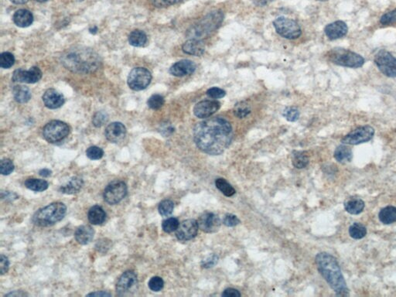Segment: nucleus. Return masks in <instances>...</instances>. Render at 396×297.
Here are the masks:
<instances>
[{"label":"nucleus","instance_id":"obj_1","mask_svg":"<svg viewBox=\"0 0 396 297\" xmlns=\"http://www.w3.org/2000/svg\"><path fill=\"white\" fill-rule=\"evenodd\" d=\"M233 138L232 125L222 117L207 118L193 129V141L202 152L218 156L229 147Z\"/></svg>","mask_w":396,"mask_h":297},{"label":"nucleus","instance_id":"obj_2","mask_svg":"<svg viewBox=\"0 0 396 297\" xmlns=\"http://www.w3.org/2000/svg\"><path fill=\"white\" fill-rule=\"evenodd\" d=\"M62 62L69 71L79 74L95 72L102 64L98 53L90 48L83 47L67 50L62 55Z\"/></svg>","mask_w":396,"mask_h":297},{"label":"nucleus","instance_id":"obj_3","mask_svg":"<svg viewBox=\"0 0 396 297\" xmlns=\"http://www.w3.org/2000/svg\"><path fill=\"white\" fill-rule=\"evenodd\" d=\"M318 271L337 296L349 295L348 288L337 259L327 252H320L315 259Z\"/></svg>","mask_w":396,"mask_h":297},{"label":"nucleus","instance_id":"obj_4","mask_svg":"<svg viewBox=\"0 0 396 297\" xmlns=\"http://www.w3.org/2000/svg\"><path fill=\"white\" fill-rule=\"evenodd\" d=\"M224 20V14L221 10H214L205 15L199 21L188 29L187 35L190 39L202 40L211 36L221 27Z\"/></svg>","mask_w":396,"mask_h":297},{"label":"nucleus","instance_id":"obj_5","mask_svg":"<svg viewBox=\"0 0 396 297\" xmlns=\"http://www.w3.org/2000/svg\"><path fill=\"white\" fill-rule=\"evenodd\" d=\"M67 207L61 202L52 203L36 212L33 222L40 227H48L62 221L65 216Z\"/></svg>","mask_w":396,"mask_h":297},{"label":"nucleus","instance_id":"obj_6","mask_svg":"<svg viewBox=\"0 0 396 297\" xmlns=\"http://www.w3.org/2000/svg\"><path fill=\"white\" fill-rule=\"evenodd\" d=\"M327 57L334 65L350 68H359L364 64V59L360 54L344 48H337L331 50L327 53Z\"/></svg>","mask_w":396,"mask_h":297},{"label":"nucleus","instance_id":"obj_7","mask_svg":"<svg viewBox=\"0 0 396 297\" xmlns=\"http://www.w3.org/2000/svg\"><path fill=\"white\" fill-rule=\"evenodd\" d=\"M70 132V127L65 122L53 120L48 122L43 129V135L50 143H58L67 137Z\"/></svg>","mask_w":396,"mask_h":297},{"label":"nucleus","instance_id":"obj_8","mask_svg":"<svg viewBox=\"0 0 396 297\" xmlns=\"http://www.w3.org/2000/svg\"><path fill=\"white\" fill-rule=\"evenodd\" d=\"M274 27L276 33L280 36L289 40H294L301 36V31L300 25L293 19L280 16L273 21Z\"/></svg>","mask_w":396,"mask_h":297},{"label":"nucleus","instance_id":"obj_9","mask_svg":"<svg viewBox=\"0 0 396 297\" xmlns=\"http://www.w3.org/2000/svg\"><path fill=\"white\" fill-rule=\"evenodd\" d=\"M375 63L379 71L389 78L396 77V57L389 51L381 50L375 57Z\"/></svg>","mask_w":396,"mask_h":297},{"label":"nucleus","instance_id":"obj_10","mask_svg":"<svg viewBox=\"0 0 396 297\" xmlns=\"http://www.w3.org/2000/svg\"><path fill=\"white\" fill-rule=\"evenodd\" d=\"M152 81L150 71L145 67H136L128 74V85L134 91H141L147 88Z\"/></svg>","mask_w":396,"mask_h":297},{"label":"nucleus","instance_id":"obj_11","mask_svg":"<svg viewBox=\"0 0 396 297\" xmlns=\"http://www.w3.org/2000/svg\"><path fill=\"white\" fill-rule=\"evenodd\" d=\"M127 186L123 181H114L104 191V199L109 204H119L127 195Z\"/></svg>","mask_w":396,"mask_h":297},{"label":"nucleus","instance_id":"obj_12","mask_svg":"<svg viewBox=\"0 0 396 297\" xmlns=\"http://www.w3.org/2000/svg\"><path fill=\"white\" fill-rule=\"evenodd\" d=\"M375 135V130L370 126L357 128L345 135L342 139V143L347 145H358L370 141Z\"/></svg>","mask_w":396,"mask_h":297},{"label":"nucleus","instance_id":"obj_13","mask_svg":"<svg viewBox=\"0 0 396 297\" xmlns=\"http://www.w3.org/2000/svg\"><path fill=\"white\" fill-rule=\"evenodd\" d=\"M137 283V276L133 271L125 272L117 282V294L119 296H126L130 294L131 291H133L136 289Z\"/></svg>","mask_w":396,"mask_h":297},{"label":"nucleus","instance_id":"obj_14","mask_svg":"<svg viewBox=\"0 0 396 297\" xmlns=\"http://www.w3.org/2000/svg\"><path fill=\"white\" fill-rule=\"evenodd\" d=\"M42 78V71L38 67H32L29 70L17 69L14 71L12 80L14 82L34 84Z\"/></svg>","mask_w":396,"mask_h":297},{"label":"nucleus","instance_id":"obj_15","mask_svg":"<svg viewBox=\"0 0 396 297\" xmlns=\"http://www.w3.org/2000/svg\"><path fill=\"white\" fill-rule=\"evenodd\" d=\"M197 221L193 219H188L182 221L176 231V237L182 242L191 240L195 238L198 231Z\"/></svg>","mask_w":396,"mask_h":297},{"label":"nucleus","instance_id":"obj_16","mask_svg":"<svg viewBox=\"0 0 396 297\" xmlns=\"http://www.w3.org/2000/svg\"><path fill=\"white\" fill-rule=\"evenodd\" d=\"M221 104L215 100H204L196 104L193 114L198 118H207L215 114L220 109Z\"/></svg>","mask_w":396,"mask_h":297},{"label":"nucleus","instance_id":"obj_17","mask_svg":"<svg viewBox=\"0 0 396 297\" xmlns=\"http://www.w3.org/2000/svg\"><path fill=\"white\" fill-rule=\"evenodd\" d=\"M199 229L205 233L216 232L221 226V220L218 215L211 212L202 214L197 221Z\"/></svg>","mask_w":396,"mask_h":297},{"label":"nucleus","instance_id":"obj_18","mask_svg":"<svg viewBox=\"0 0 396 297\" xmlns=\"http://www.w3.org/2000/svg\"><path fill=\"white\" fill-rule=\"evenodd\" d=\"M127 134V129L121 122H115L109 124L106 128L105 135L106 139L111 143H119L124 139Z\"/></svg>","mask_w":396,"mask_h":297},{"label":"nucleus","instance_id":"obj_19","mask_svg":"<svg viewBox=\"0 0 396 297\" xmlns=\"http://www.w3.org/2000/svg\"><path fill=\"white\" fill-rule=\"evenodd\" d=\"M348 27L344 21L337 20L327 25L324 29L326 36L331 40L342 38L348 33Z\"/></svg>","mask_w":396,"mask_h":297},{"label":"nucleus","instance_id":"obj_20","mask_svg":"<svg viewBox=\"0 0 396 297\" xmlns=\"http://www.w3.org/2000/svg\"><path fill=\"white\" fill-rule=\"evenodd\" d=\"M42 99L45 106L50 109H59L65 101L63 95L53 88L47 90Z\"/></svg>","mask_w":396,"mask_h":297},{"label":"nucleus","instance_id":"obj_21","mask_svg":"<svg viewBox=\"0 0 396 297\" xmlns=\"http://www.w3.org/2000/svg\"><path fill=\"white\" fill-rule=\"evenodd\" d=\"M196 70V65L189 60H182L174 64L170 68V73L176 77H184L193 74Z\"/></svg>","mask_w":396,"mask_h":297},{"label":"nucleus","instance_id":"obj_22","mask_svg":"<svg viewBox=\"0 0 396 297\" xmlns=\"http://www.w3.org/2000/svg\"><path fill=\"white\" fill-rule=\"evenodd\" d=\"M182 50L187 54L200 57L205 53V45L202 40L189 39L184 43Z\"/></svg>","mask_w":396,"mask_h":297},{"label":"nucleus","instance_id":"obj_23","mask_svg":"<svg viewBox=\"0 0 396 297\" xmlns=\"http://www.w3.org/2000/svg\"><path fill=\"white\" fill-rule=\"evenodd\" d=\"M95 231L89 225L79 227L75 231V239L79 244L87 245L92 242L94 238Z\"/></svg>","mask_w":396,"mask_h":297},{"label":"nucleus","instance_id":"obj_24","mask_svg":"<svg viewBox=\"0 0 396 297\" xmlns=\"http://www.w3.org/2000/svg\"><path fill=\"white\" fill-rule=\"evenodd\" d=\"M14 23L19 27H28L31 26L33 22V16L31 11L27 10H19L14 14Z\"/></svg>","mask_w":396,"mask_h":297},{"label":"nucleus","instance_id":"obj_25","mask_svg":"<svg viewBox=\"0 0 396 297\" xmlns=\"http://www.w3.org/2000/svg\"><path fill=\"white\" fill-rule=\"evenodd\" d=\"M84 184L83 180L79 177H74L60 188V191L65 195H74L79 192Z\"/></svg>","mask_w":396,"mask_h":297},{"label":"nucleus","instance_id":"obj_26","mask_svg":"<svg viewBox=\"0 0 396 297\" xmlns=\"http://www.w3.org/2000/svg\"><path fill=\"white\" fill-rule=\"evenodd\" d=\"M364 202L358 198H350L345 202V208L348 213L350 214H359L364 208Z\"/></svg>","mask_w":396,"mask_h":297},{"label":"nucleus","instance_id":"obj_27","mask_svg":"<svg viewBox=\"0 0 396 297\" xmlns=\"http://www.w3.org/2000/svg\"><path fill=\"white\" fill-rule=\"evenodd\" d=\"M88 217L92 225H102V223L106 221V213L102 207L95 205L89 210Z\"/></svg>","mask_w":396,"mask_h":297},{"label":"nucleus","instance_id":"obj_28","mask_svg":"<svg viewBox=\"0 0 396 297\" xmlns=\"http://www.w3.org/2000/svg\"><path fill=\"white\" fill-rule=\"evenodd\" d=\"M335 160L338 161L341 164H346L351 161L353 158V152L350 147L345 145H341L337 147L335 149L334 154Z\"/></svg>","mask_w":396,"mask_h":297},{"label":"nucleus","instance_id":"obj_29","mask_svg":"<svg viewBox=\"0 0 396 297\" xmlns=\"http://www.w3.org/2000/svg\"><path fill=\"white\" fill-rule=\"evenodd\" d=\"M14 99L19 103H27L31 99V92L26 86L16 85L13 90Z\"/></svg>","mask_w":396,"mask_h":297},{"label":"nucleus","instance_id":"obj_30","mask_svg":"<svg viewBox=\"0 0 396 297\" xmlns=\"http://www.w3.org/2000/svg\"><path fill=\"white\" fill-rule=\"evenodd\" d=\"M379 220L385 225H390L396 222V208L393 206H388L386 208H383L379 212Z\"/></svg>","mask_w":396,"mask_h":297},{"label":"nucleus","instance_id":"obj_31","mask_svg":"<svg viewBox=\"0 0 396 297\" xmlns=\"http://www.w3.org/2000/svg\"><path fill=\"white\" fill-rule=\"evenodd\" d=\"M128 42L133 47H143L147 42V36L143 31L136 30L128 36Z\"/></svg>","mask_w":396,"mask_h":297},{"label":"nucleus","instance_id":"obj_32","mask_svg":"<svg viewBox=\"0 0 396 297\" xmlns=\"http://www.w3.org/2000/svg\"><path fill=\"white\" fill-rule=\"evenodd\" d=\"M292 162L295 167L297 169H302L308 165L310 159L306 152H302V151L297 152H297H293Z\"/></svg>","mask_w":396,"mask_h":297},{"label":"nucleus","instance_id":"obj_33","mask_svg":"<svg viewBox=\"0 0 396 297\" xmlns=\"http://www.w3.org/2000/svg\"><path fill=\"white\" fill-rule=\"evenodd\" d=\"M25 186L27 188L36 192H42L46 191L49 187V183L46 181L41 179H28L26 181Z\"/></svg>","mask_w":396,"mask_h":297},{"label":"nucleus","instance_id":"obj_34","mask_svg":"<svg viewBox=\"0 0 396 297\" xmlns=\"http://www.w3.org/2000/svg\"><path fill=\"white\" fill-rule=\"evenodd\" d=\"M217 188L226 197L233 196L236 193V189L228 183V181L223 178H218L215 181Z\"/></svg>","mask_w":396,"mask_h":297},{"label":"nucleus","instance_id":"obj_35","mask_svg":"<svg viewBox=\"0 0 396 297\" xmlns=\"http://www.w3.org/2000/svg\"><path fill=\"white\" fill-rule=\"evenodd\" d=\"M349 234L354 239H362L365 237L367 229L360 223H354L349 228Z\"/></svg>","mask_w":396,"mask_h":297},{"label":"nucleus","instance_id":"obj_36","mask_svg":"<svg viewBox=\"0 0 396 297\" xmlns=\"http://www.w3.org/2000/svg\"><path fill=\"white\" fill-rule=\"evenodd\" d=\"M250 113H251V110L249 109V105H246L245 102L238 103L234 109V114L237 118H245Z\"/></svg>","mask_w":396,"mask_h":297},{"label":"nucleus","instance_id":"obj_37","mask_svg":"<svg viewBox=\"0 0 396 297\" xmlns=\"http://www.w3.org/2000/svg\"><path fill=\"white\" fill-rule=\"evenodd\" d=\"M15 57L10 52H3L0 56V66L2 68L8 69L14 65Z\"/></svg>","mask_w":396,"mask_h":297},{"label":"nucleus","instance_id":"obj_38","mask_svg":"<svg viewBox=\"0 0 396 297\" xmlns=\"http://www.w3.org/2000/svg\"><path fill=\"white\" fill-rule=\"evenodd\" d=\"M164 98L161 95L156 94V95H153L151 97L148 99L147 104L148 106L150 109H153V110H157V109H160L161 107L164 105Z\"/></svg>","mask_w":396,"mask_h":297},{"label":"nucleus","instance_id":"obj_39","mask_svg":"<svg viewBox=\"0 0 396 297\" xmlns=\"http://www.w3.org/2000/svg\"><path fill=\"white\" fill-rule=\"evenodd\" d=\"M174 209V204L171 200H164L159 204V214L162 216L171 215Z\"/></svg>","mask_w":396,"mask_h":297},{"label":"nucleus","instance_id":"obj_40","mask_svg":"<svg viewBox=\"0 0 396 297\" xmlns=\"http://www.w3.org/2000/svg\"><path fill=\"white\" fill-rule=\"evenodd\" d=\"M178 220L175 218V217H169L167 219L164 220L162 224V228L165 232L172 233L176 229H178L179 227Z\"/></svg>","mask_w":396,"mask_h":297},{"label":"nucleus","instance_id":"obj_41","mask_svg":"<svg viewBox=\"0 0 396 297\" xmlns=\"http://www.w3.org/2000/svg\"><path fill=\"white\" fill-rule=\"evenodd\" d=\"M283 116L289 122H296L300 117V112L294 107H287L284 109Z\"/></svg>","mask_w":396,"mask_h":297},{"label":"nucleus","instance_id":"obj_42","mask_svg":"<svg viewBox=\"0 0 396 297\" xmlns=\"http://www.w3.org/2000/svg\"><path fill=\"white\" fill-rule=\"evenodd\" d=\"M109 120L107 113L105 112H98L95 114L92 118V123L95 127H101L104 126Z\"/></svg>","mask_w":396,"mask_h":297},{"label":"nucleus","instance_id":"obj_43","mask_svg":"<svg viewBox=\"0 0 396 297\" xmlns=\"http://www.w3.org/2000/svg\"><path fill=\"white\" fill-rule=\"evenodd\" d=\"M148 286L152 291L159 292L164 286V282H163V279L160 278L159 276H154L149 280Z\"/></svg>","mask_w":396,"mask_h":297},{"label":"nucleus","instance_id":"obj_44","mask_svg":"<svg viewBox=\"0 0 396 297\" xmlns=\"http://www.w3.org/2000/svg\"><path fill=\"white\" fill-rule=\"evenodd\" d=\"M86 155L88 158L92 160H98L102 158L104 151L98 147H91L87 149Z\"/></svg>","mask_w":396,"mask_h":297},{"label":"nucleus","instance_id":"obj_45","mask_svg":"<svg viewBox=\"0 0 396 297\" xmlns=\"http://www.w3.org/2000/svg\"><path fill=\"white\" fill-rule=\"evenodd\" d=\"M14 170V164L10 159H3L1 160L0 172L2 175H10Z\"/></svg>","mask_w":396,"mask_h":297},{"label":"nucleus","instance_id":"obj_46","mask_svg":"<svg viewBox=\"0 0 396 297\" xmlns=\"http://www.w3.org/2000/svg\"><path fill=\"white\" fill-rule=\"evenodd\" d=\"M380 22H381V24L385 25V26H389V25L396 23V9L393 10V11L384 14L381 16Z\"/></svg>","mask_w":396,"mask_h":297},{"label":"nucleus","instance_id":"obj_47","mask_svg":"<svg viewBox=\"0 0 396 297\" xmlns=\"http://www.w3.org/2000/svg\"><path fill=\"white\" fill-rule=\"evenodd\" d=\"M207 96L213 99H219L226 96V92L218 87H213L207 91Z\"/></svg>","mask_w":396,"mask_h":297},{"label":"nucleus","instance_id":"obj_48","mask_svg":"<svg viewBox=\"0 0 396 297\" xmlns=\"http://www.w3.org/2000/svg\"><path fill=\"white\" fill-rule=\"evenodd\" d=\"M153 6L158 8L167 7L181 2L182 0H151Z\"/></svg>","mask_w":396,"mask_h":297},{"label":"nucleus","instance_id":"obj_49","mask_svg":"<svg viewBox=\"0 0 396 297\" xmlns=\"http://www.w3.org/2000/svg\"><path fill=\"white\" fill-rule=\"evenodd\" d=\"M223 223L226 226L228 227H235L238 225L240 223V220L234 214H227L224 217Z\"/></svg>","mask_w":396,"mask_h":297},{"label":"nucleus","instance_id":"obj_50","mask_svg":"<svg viewBox=\"0 0 396 297\" xmlns=\"http://www.w3.org/2000/svg\"><path fill=\"white\" fill-rule=\"evenodd\" d=\"M218 262V257L217 255H212L209 256L207 259H205L202 262V265L205 268H211V267L215 266Z\"/></svg>","mask_w":396,"mask_h":297},{"label":"nucleus","instance_id":"obj_51","mask_svg":"<svg viewBox=\"0 0 396 297\" xmlns=\"http://www.w3.org/2000/svg\"><path fill=\"white\" fill-rule=\"evenodd\" d=\"M9 267H10V263H9V259L6 256L4 255H1L0 257V271H1V275H3L8 272L9 270Z\"/></svg>","mask_w":396,"mask_h":297},{"label":"nucleus","instance_id":"obj_52","mask_svg":"<svg viewBox=\"0 0 396 297\" xmlns=\"http://www.w3.org/2000/svg\"><path fill=\"white\" fill-rule=\"evenodd\" d=\"M241 296L239 291L236 290V289H233V288H228V289H226V290L223 292V294H222V297H241Z\"/></svg>","mask_w":396,"mask_h":297},{"label":"nucleus","instance_id":"obj_53","mask_svg":"<svg viewBox=\"0 0 396 297\" xmlns=\"http://www.w3.org/2000/svg\"><path fill=\"white\" fill-rule=\"evenodd\" d=\"M174 131V129L171 126V124L165 123L161 128V132L164 135H169Z\"/></svg>","mask_w":396,"mask_h":297},{"label":"nucleus","instance_id":"obj_54","mask_svg":"<svg viewBox=\"0 0 396 297\" xmlns=\"http://www.w3.org/2000/svg\"><path fill=\"white\" fill-rule=\"evenodd\" d=\"M89 296H98V297H111V294L105 291L95 292V293H92V294H88Z\"/></svg>","mask_w":396,"mask_h":297},{"label":"nucleus","instance_id":"obj_55","mask_svg":"<svg viewBox=\"0 0 396 297\" xmlns=\"http://www.w3.org/2000/svg\"><path fill=\"white\" fill-rule=\"evenodd\" d=\"M51 170H49V169H42V170H40V172H39V174H40L41 177H50V176L51 175Z\"/></svg>","mask_w":396,"mask_h":297},{"label":"nucleus","instance_id":"obj_56","mask_svg":"<svg viewBox=\"0 0 396 297\" xmlns=\"http://www.w3.org/2000/svg\"><path fill=\"white\" fill-rule=\"evenodd\" d=\"M10 2L15 4H25L28 2V0H10Z\"/></svg>","mask_w":396,"mask_h":297},{"label":"nucleus","instance_id":"obj_57","mask_svg":"<svg viewBox=\"0 0 396 297\" xmlns=\"http://www.w3.org/2000/svg\"><path fill=\"white\" fill-rule=\"evenodd\" d=\"M27 294H23L22 292H19V293H11V294H9L6 295V297H14V296H19V297H22V296H26Z\"/></svg>","mask_w":396,"mask_h":297},{"label":"nucleus","instance_id":"obj_58","mask_svg":"<svg viewBox=\"0 0 396 297\" xmlns=\"http://www.w3.org/2000/svg\"><path fill=\"white\" fill-rule=\"evenodd\" d=\"M89 31H90L92 33H95L98 31V28L96 27H94L93 28L89 29Z\"/></svg>","mask_w":396,"mask_h":297},{"label":"nucleus","instance_id":"obj_59","mask_svg":"<svg viewBox=\"0 0 396 297\" xmlns=\"http://www.w3.org/2000/svg\"><path fill=\"white\" fill-rule=\"evenodd\" d=\"M35 1L39 2H48V1H49V0H35Z\"/></svg>","mask_w":396,"mask_h":297},{"label":"nucleus","instance_id":"obj_60","mask_svg":"<svg viewBox=\"0 0 396 297\" xmlns=\"http://www.w3.org/2000/svg\"><path fill=\"white\" fill-rule=\"evenodd\" d=\"M319 1H326V0H319Z\"/></svg>","mask_w":396,"mask_h":297}]
</instances>
